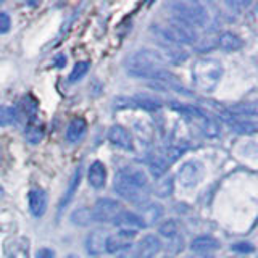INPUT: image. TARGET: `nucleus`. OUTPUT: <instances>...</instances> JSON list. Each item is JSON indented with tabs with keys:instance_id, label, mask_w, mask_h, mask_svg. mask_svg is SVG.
Instances as JSON below:
<instances>
[{
	"instance_id": "1",
	"label": "nucleus",
	"mask_w": 258,
	"mask_h": 258,
	"mask_svg": "<svg viewBox=\"0 0 258 258\" xmlns=\"http://www.w3.org/2000/svg\"><path fill=\"white\" fill-rule=\"evenodd\" d=\"M165 56L158 52L152 50H139L127 60V73L131 76L161 81V83H174V76L163 68Z\"/></svg>"
},
{
	"instance_id": "2",
	"label": "nucleus",
	"mask_w": 258,
	"mask_h": 258,
	"mask_svg": "<svg viewBox=\"0 0 258 258\" xmlns=\"http://www.w3.org/2000/svg\"><path fill=\"white\" fill-rule=\"evenodd\" d=\"M149 179L141 168H123L115 177V190L133 204L141 205L147 199Z\"/></svg>"
},
{
	"instance_id": "3",
	"label": "nucleus",
	"mask_w": 258,
	"mask_h": 258,
	"mask_svg": "<svg viewBox=\"0 0 258 258\" xmlns=\"http://www.w3.org/2000/svg\"><path fill=\"white\" fill-rule=\"evenodd\" d=\"M192 78L197 89L204 92H213L223 78V67L215 58H199L192 67Z\"/></svg>"
},
{
	"instance_id": "4",
	"label": "nucleus",
	"mask_w": 258,
	"mask_h": 258,
	"mask_svg": "<svg viewBox=\"0 0 258 258\" xmlns=\"http://www.w3.org/2000/svg\"><path fill=\"white\" fill-rule=\"evenodd\" d=\"M174 20L181 21L187 26H204L207 23V10L199 2H189V0H177L169 4Z\"/></svg>"
},
{
	"instance_id": "5",
	"label": "nucleus",
	"mask_w": 258,
	"mask_h": 258,
	"mask_svg": "<svg viewBox=\"0 0 258 258\" xmlns=\"http://www.w3.org/2000/svg\"><path fill=\"white\" fill-rule=\"evenodd\" d=\"M155 31L165 40H168V42H171V44H192L194 40H196V32H194V29L177 20L168 23L166 26L155 28Z\"/></svg>"
},
{
	"instance_id": "6",
	"label": "nucleus",
	"mask_w": 258,
	"mask_h": 258,
	"mask_svg": "<svg viewBox=\"0 0 258 258\" xmlns=\"http://www.w3.org/2000/svg\"><path fill=\"white\" fill-rule=\"evenodd\" d=\"M124 212L123 205L119 204L115 199L103 197L95 202V205L92 207V216L94 221L99 223H115L116 218Z\"/></svg>"
},
{
	"instance_id": "7",
	"label": "nucleus",
	"mask_w": 258,
	"mask_h": 258,
	"mask_svg": "<svg viewBox=\"0 0 258 258\" xmlns=\"http://www.w3.org/2000/svg\"><path fill=\"white\" fill-rule=\"evenodd\" d=\"M204 177V165L200 161H185V163L179 168L177 171V181L185 189L196 187V185L202 181Z\"/></svg>"
},
{
	"instance_id": "8",
	"label": "nucleus",
	"mask_w": 258,
	"mask_h": 258,
	"mask_svg": "<svg viewBox=\"0 0 258 258\" xmlns=\"http://www.w3.org/2000/svg\"><path fill=\"white\" fill-rule=\"evenodd\" d=\"M137 236V231L133 229H119L118 232L111 234L107 239V253H119L123 250L131 247Z\"/></svg>"
},
{
	"instance_id": "9",
	"label": "nucleus",
	"mask_w": 258,
	"mask_h": 258,
	"mask_svg": "<svg viewBox=\"0 0 258 258\" xmlns=\"http://www.w3.org/2000/svg\"><path fill=\"white\" fill-rule=\"evenodd\" d=\"M5 258H29V242L24 237H12L4 245Z\"/></svg>"
},
{
	"instance_id": "10",
	"label": "nucleus",
	"mask_w": 258,
	"mask_h": 258,
	"mask_svg": "<svg viewBox=\"0 0 258 258\" xmlns=\"http://www.w3.org/2000/svg\"><path fill=\"white\" fill-rule=\"evenodd\" d=\"M108 139L113 145H116L119 149L124 150H134V141L131 133L123 126H111L108 131Z\"/></svg>"
},
{
	"instance_id": "11",
	"label": "nucleus",
	"mask_w": 258,
	"mask_h": 258,
	"mask_svg": "<svg viewBox=\"0 0 258 258\" xmlns=\"http://www.w3.org/2000/svg\"><path fill=\"white\" fill-rule=\"evenodd\" d=\"M107 239L108 236L103 231H94L86 239V250L89 255L99 256L107 253Z\"/></svg>"
},
{
	"instance_id": "12",
	"label": "nucleus",
	"mask_w": 258,
	"mask_h": 258,
	"mask_svg": "<svg viewBox=\"0 0 258 258\" xmlns=\"http://www.w3.org/2000/svg\"><path fill=\"white\" fill-rule=\"evenodd\" d=\"M221 119H224V123L236 133H240V134H253V133H256V126L253 123H250V121L240 118L237 115H234V113H231V111L229 113L224 111Z\"/></svg>"
},
{
	"instance_id": "13",
	"label": "nucleus",
	"mask_w": 258,
	"mask_h": 258,
	"mask_svg": "<svg viewBox=\"0 0 258 258\" xmlns=\"http://www.w3.org/2000/svg\"><path fill=\"white\" fill-rule=\"evenodd\" d=\"M28 204H29V212L32 216L40 218L47 212V194L42 189H32L28 194Z\"/></svg>"
},
{
	"instance_id": "14",
	"label": "nucleus",
	"mask_w": 258,
	"mask_h": 258,
	"mask_svg": "<svg viewBox=\"0 0 258 258\" xmlns=\"http://www.w3.org/2000/svg\"><path fill=\"white\" fill-rule=\"evenodd\" d=\"M161 248L160 240L155 236H145L137 245L133 258H153Z\"/></svg>"
},
{
	"instance_id": "15",
	"label": "nucleus",
	"mask_w": 258,
	"mask_h": 258,
	"mask_svg": "<svg viewBox=\"0 0 258 258\" xmlns=\"http://www.w3.org/2000/svg\"><path fill=\"white\" fill-rule=\"evenodd\" d=\"M87 181L91 184V187L94 189H102L105 185V182H107V168H105L102 161H94V163L89 166Z\"/></svg>"
},
{
	"instance_id": "16",
	"label": "nucleus",
	"mask_w": 258,
	"mask_h": 258,
	"mask_svg": "<svg viewBox=\"0 0 258 258\" xmlns=\"http://www.w3.org/2000/svg\"><path fill=\"white\" fill-rule=\"evenodd\" d=\"M113 224H116L119 229H133V231L144 229L145 226H147V224H145V221L141 218V215L126 212V210L116 218V221Z\"/></svg>"
},
{
	"instance_id": "17",
	"label": "nucleus",
	"mask_w": 258,
	"mask_h": 258,
	"mask_svg": "<svg viewBox=\"0 0 258 258\" xmlns=\"http://www.w3.org/2000/svg\"><path fill=\"white\" fill-rule=\"evenodd\" d=\"M190 248L197 255H208L210 252H213V250L220 248V242H218L215 237H210V236H199L192 240Z\"/></svg>"
},
{
	"instance_id": "18",
	"label": "nucleus",
	"mask_w": 258,
	"mask_h": 258,
	"mask_svg": "<svg viewBox=\"0 0 258 258\" xmlns=\"http://www.w3.org/2000/svg\"><path fill=\"white\" fill-rule=\"evenodd\" d=\"M87 133V123L84 118H73L67 127V141L68 142H79Z\"/></svg>"
},
{
	"instance_id": "19",
	"label": "nucleus",
	"mask_w": 258,
	"mask_h": 258,
	"mask_svg": "<svg viewBox=\"0 0 258 258\" xmlns=\"http://www.w3.org/2000/svg\"><path fill=\"white\" fill-rule=\"evenodd\" d=\"M218 45H220V48H223L224 52H236L244 47V42H242V39L239 36L232 34V32H223V34L218 37Z\"/></svg>"
},
{
	"instance_id": "20",
	"label": "nucleus",
	"mask_w": 258,
	"mask_h": 258,
	"mask_svg": "<svg viewBox=\"0 0 258 258\" xmlns=\"http://www.w3.org/2000/svg\"><path fill=\"white\" fill-rule=\"evenodd\" d=\"M81 177H83V169H81V166H78V168H76V171H75V174H73V177H71V181H70L68 190H67V194H64V197H63L61 202H60V212L70 204L71 199H73V196L76 194V190H78V187H79V182H81Z\"/></svg>"
},
{
	"instance_id": "21",
	"label": "nucleus",
	"mask_w": 258,
	"mask_h": 258,
	"mask_svg": "<svg viewBox=\"0 0 258 258\" xmlns=\"http://www.w3.org/2000/svg\"><path fill=\"white\" fill-rule=\"evenodd\" d=\"M168 166H169V161L165 155H155L150 160V173L155 176V177H161L166 171H168Z\"/></svg>"
},
{
	"instance_id": "22",
	"label": "nucleus",
	"mask_w": 258,
	"mask_h": 258,
	"mask_svg": "<svg viewBox=\"0 0 258 258\" xmlns=\"http://www.w3.org/2000/svg\"><path fill=\"white\" fill-rule=\"evenodd\" d=\"M24 136H26L28 142L39 144L40 141L44 139V126L39 124L37 121H34V123H29L26 126V129H24Z\"/></svg>"
},
{
	"instance_id": "23",
	"label": "nucleus",
	"mask_w": 258,
	"mask_h": 258,
	"mask_svg": "<svg viewBox=\"0 0 258 258\" xmlns=\"http://www.w3.org/2000/svg\"><path fill=\"white\" fill-rule=\"evenodd\" d=\"M71 221H73V224H78V226H87V224H91L94 221L92 208H79V210H76V212H73Z\"/></svg>"
},
{
	"instance_id": "24",
	"label": "nucleus",
	"mask_w": 258,
	"mask_h": 258,
	"mask_svg": "<svg viewBox=\"0 0 258 258\" xmlns=\"http://www.w3.org/2000/svg\"><path fill=\"white\" fill-rule=\"evenodd\" d=\"M134 107H139L144 110H158L160 108V102L152 99L149 95H134L131 99Z\"/></svg>"
},
{
	"instance_id": "25",
	"label": "nucleus",
	"mask_w": 258,
	"mask_h": 258,
	"mask_svg": "<svg viewBox=\"0 0 258 258\" xmlns=\"http://www.w3.org/2000/svg\"><path fill=\"white\" fill-rule=\"evenodd\" d=\"M161 215H163V210H161L160 205L149 204L144 208V213L141 215V218L145 221V224H150V223H155L158 218H161Z\"/></svg>"
},
{
	"instance_id": "26",
	"label": "nucleus",
	"mask_w": 258,
	"mask_h": 258,
	"mask_svg": "<svg viewBox=\"0 0 258 258\" xmlns=\"http://www.w3.org/2000/svg\"><path fill=\"white\" fill-rule=\"evenodd\" d=\"M18 121L16 108L12 107H0V126H10Z\"/></svg>"
},
{
	"instance_id": "27",
	"label": "nucleus",
	"mask_w": 258,
	"mask_h": 258,
	"mask_svg": "<svg viewBox=\"0 0 258 258\" xmlns=\"http://www.w3.org/2000/svg\"><path fill=\"white\" fill-rule=\"evenodd\" d=\"M87 71H89V61H78L75 64V68H73V71L70 73L68 81L70 83H76V81H79L81 78H84Z\"/></svg>"
},
{
	"instance_id": "28",
	"label": "nucleus",
	"mask_w": 258,
	"mask_h": 258,
	"mask_svg": "<svg viewBox=\"0 0 258 258\" xmlns=\"http://www.w3.org/2000/svg\"><path fill=\"white\" fill-rule=\"evenodd\" d=\"M160 234L163 237H174L176 234H177V224L173 220L163 223V224L160 226Z\"/></svg>"
},
{
	"instance_id": "29",
	"label": "nucleus",
	"mask_w": 258,
	"mask_h": 258,
	"mask_svg": "<svg viewBox=\"0 0 258 258\" xmlns=\"http://www.w3.org/2000/svg\"><path fill=\"white\" fill-rule=\"evenodd\" d=\"M12 23H10V16H8L7 13H0V34H5V32H8V29H10Z\"/></svg>"
},
{
	"instance_id": "30",
	"label": "nucleus",
	"mask_w": 258,
	"mask_h": 258,
	"mask_svg": "<svg viewBox=\"0 0 258 258\" xmlns=\"http://www.w3.org/2000/svg\"><path fill=\"white\" fill-rule=\"evenodd\" d=\"M234 252H239V253H252L253 252V247L252 244H247V242H240V244L232 245Z\"/></svg>"
},
{
	"instance_id": "31",
	"label": "nucleus",
	"mask_w": 258,
	"mask_h": 258,
	"mask_svg": "<svg viewBox=\"0 0 258 258\" xmlns=\"http://www.w3.org/2000/svg\"><path fill=\"white\" fill-rule=\"evenodd\" d=\"M36 258H55V252L52 248H39L37 250V253H36Z\"/></svg>"
},
{
	"instance_id": "32",
	"label": "nucleus",
	"mask_w": 258,
	"mask_h": 258,
	"mask_svg": "<svg viewBox=\"0 0 258 258\" xmlns=\"http://www.w3.org/2000/svg\"><path fill=\"white\" fill-rule=\"evenodd\" d=\"M64 61H67V58H64V56H58V58H56V67L61 68L63 64H64Z\"/></svg>"
},
{
	"instance_id": "33",
	"label": "nucleus",
	"mask_w": 258,
	"mask_h": 258,
	"mask_svg": "<svg viewBox=\"0 0 258 258\" xmlns=\"http://www.w3.org/2000/svg\"><path fill=\"white\" fill-rule=\"evenodd\" d=\"M187 258H212L210 255H197V256H187Z\"/></svg>"
},
{
	"instance_id": "34",
	"label": "nucleus",
	"mask_w": 258,
	"mask_h": 258,
	"mask_svg": "<svg viewBox=\"0 0 258 258\" xmlns=\"http://www.w3.org/2000/svg\"><path fill=\"white\" fill-rule=\"evenodd\" d=\"M0 163H2V149H0Z\"/></svg>"
},
{
	"instance_id": "35",
	"label": "nucleus",
	"mask_w": 258,
	"mask_h": 258,
	"mask_svg": "<svg viewBox=\"0 0 258 258\" xmlns=\"http://www.w3.org/2000/svg\"><path fill=\"white\" fill-rule=\"evenodd\" d=\"M67 258H78V256H75V255H68Z\"/></svg>"
},
{
	"instance_id": "36",
	"label": "nucleus",
	"mask_w": 258,
	"mask_h": 258,
	"mask_svg": "<svg viewBox=\"0 0 258 258\" xmlns=\"http://www.w3.org/2000/svg\"><path fill=\"white\" fill-rule=\"evenodd\" d=\"M0 196H2V187H0Z\"/></svg>"
}]
</instances>
